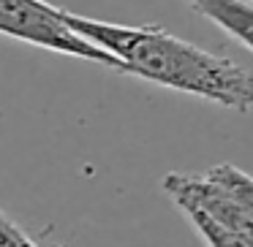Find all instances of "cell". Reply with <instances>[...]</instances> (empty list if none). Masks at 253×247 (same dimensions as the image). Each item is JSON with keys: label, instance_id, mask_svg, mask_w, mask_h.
Wrapping results in <instances>:
<instances>
[{"label": "cell", "instance_id": "obj_1", "mask_svg": "<svg viewBox=\"0 0 253 247\" xmlns=\"http://www.w3.org/2000/svg\"><path fill=\"white\" fill-rule=\"evenodd\" d=\"M66 19L82 38L120 60L123 73L196 95L223 109H253V73L229 57L212 55L153 25H117L71 11H66Z\"/></svg>", "mask_w": 253, "mask_h": 247}, {"label": "cell", "instance_id": "obj_2", "mask_svg": "<svg viewBox=\"0 0 253 247\" xmlns=\"http://www.w3.org/2000/svg\"><path fill=\"white\" fill-rule=\"evenodd\" d=\"M164 193L204 247H253V176L231 163L199 174H166Z\"/></svg>", "mask_w": 253, "mask_h": 247}, {"label": "cell", "instance_id": "obj_3", "mask_svg": "<svg viewBox=\"0 0 253 247\" xmlns=\"http://www.w3.org/2000/svg\"><path fill=\"white\" fill-rule=\"evenodd\" d=\"M0 35L17 38L22 44L39 46L57 55L79 57L87 63L123 71L120 60L95 46L93 41L82 38L68 25L66 8H57L46 0H0Z\"/></svg>", "mask_w": 253, "mask_h": 247}, {"label": "cell", "instance_id": "obj_4", "mask_svg": "<svg viewBox=\"0 0 253 247\" xmlns=\"http://www.w3.org/2000/svg\"><path fill=\"white\" fill-rule=\"evenodd\" d=\"M188 6L253 52V0H185Z\"/></svg>", "mask_w": 253, "mask_h": 247}, {"label": "cell", "instance_id": "obj_5", "mask_svg": "<svg viewBox=\"0 0 253 247\" xmlns=\"http://www.w3.org/2000/svg\"><path fill=\"white\" fill-rule=\"evenodd\" d=\"M0 247H39L8 214L0 212Z\"/></svg>", "mask_w": 253, "mask_h": 247}]
</instances>
